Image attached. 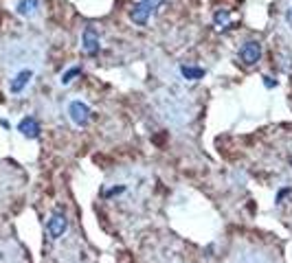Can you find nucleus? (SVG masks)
<instances>
[{
  "label": "nucleus",
  "mask_w": 292,
  "mask_h": 263,
  "mask_svg": "<svg viewBox=\"0 0 292 263\" xmlns=\"http://www.w3.org/2000/svg\"><path fill=\"white\" fill-rule=\"evenodd\" d=\"M163 0H141V2H136L134 4V9L130 11V18L134 24H145L147 18L156 11V7L161 4Z\"/></svg>",
  "instance_id": "obj_1"
},
{
  "label": "nucleus",
  "mask_w": 292,
  "mask_h": 263,
  "mask_svg": "<svg viewBox=\"0 0 292 263\" xmlns=\"http://www.w3.org/2000/svg\"><path fill=\"white\" fill-rule=\"evenodd\" d=\"M81 48L86 51V55H97L101 51V40H99V31L95 26H86L84 33H81Z\"/></svg>",
  "instance_id": "obj_2"
},
{
  "label": "nucleus",
  "mask_w": 292,
  "mask_h": 263,
  "mask_svg": "<svg viewBox=\"0 0 292 263\" xmlns=\"http://www.w3.org/2000/svg\"><path fill=\"white\" fill-rule=\"evenodd\" d=\"M90 114H92L90 108H88L84 101H73L68 106V117L77 128H86L88 121H90Z\"/></svg>",
  "instance_id": "obj_3"
},
{
  "label": "nucleus",
  "mask_w": 292,
  "mask_h": 263,
  "mask_svg": "<svg viewBox=\"0 0 292 263\" xmlns=\"http://www.w3.org/2000/svg\"><path fill=\"white\" fill-rule=\"evenodd\" d=\"M240 59L244 66H255L262 59V44L260 42H246L240 48Z\"/></svg>",
  "instance_id": "obj_4"
},
{
  "label": "nucleus",
  "mask_w": 292,
  "mask_h": 263,
  "mask_svg": "<svg viewBox=\"0 0 292 263\" xmlns=\"http://www.w3.org/2000/svg\"><path fill=\"white\" fill-rule=\"evenodd\" d=\"M18 132L24 138H31V140H35V138H40V132H42V128H40V123H37V119L33 117V114H29V117H24L18 123Z\"/></svg>",
  "instance_id": "obj_5"
},
{
  "label": "nucleus",
  "mask_w": 292,
  "mask_h": 263,
  "mask_svg": "<svg viewBox=\"0 0 292 263\" xmlns=\"http://www.w3.org/2000/svg\"><path fill=\"white\" fill-rule=\"evenodd\" d=\"M33 75H35V73H33L31 68H24V70H20V73H18V75L13 77V79L9 81V92H11V95H20V92H22L26 86L31 84Z\"/></svg>",
  "instance_id": "obj_6"
},
{
  "label": "nucleus",
  "mask_w": 292,
  "mask_h": 263,
  "mask_svg": "<svg viewBox=\"0 0 292 263\" xmlns=\"http://www.w3.org/2000/svg\"><path fill=\"white\" fill-rule=\"evenodd\" d=\"M46 228H48V233H51V237H53V239H57V237H62V235L66 233V228H68V222H66V217H64V215L55 213V215H53L51 219H48Z\"/></svg>",
  "instance_id": "obj_7"
},
{
  "label": "nucleus",
  "mask_w": 292,
  "mask_h": 263,
  "mask_svg": "<svg viewBox=\"0 0 292 263\" xmlns=\"http://www.w3.org/2000/svg\"><path fill=\"white\" fill-rule=\"evenodd\" d=\"M180 75L189 81H200L205 77V68H200V66H180Z\"/></svg>",
  "instance_id": "obj_8"
},
{
  "label": "nucleus",
  "mask_w": 292,
  "mask_h": 263,
  "mask_svg": "<svg viewBox=\"0 0 292 263\" xmlns=\"http://www.w3.org/2000/svg\"><path fill=\"white\" fill-rule=\"evenodd\" d=\"M35 9H37V0H20L18 4H15V11H18L20 15H33L35 13Z\"/></svg>",
  "instance_id": "obj_9"
},
{
  "label": "nucleus",
  "mask_w": 292,
  "mask_h": 263,
  "mask_svg": "<svg viewBox=\"0 0 292 263\" xmlns=\"http://www.w3.org/2000/svg\"><path fill=\"white\" fill-rule=\"evenodd\" d=\"M77 75H81V66H70L68 70L62 75V79H59V84L62 86H68V84H73V79Z\"/></svg>",
  "instance_id": "obj_10"
},
{
  "label": "nucleus",
  "mask_w": 292,
  "mask_h": 263,
  "mask_svg": "<svg viewBox=\"0 0 292 263\" xmlns=\"http://www.w3.org/2000/svg\"><path fill=\"white\" fill-rule=\"evenodd\" d=\"M229 18H231V13H229V11H218V13L213 15V20H216V24H227V22H229Z\"/></svg>",
  "instance_id": "obj_11"
},
{
  "label": "nucleus",
  "mask_w": 292,
  "mask_h": 263,
  "mask_svg": "<svg viewBox=\"0 0 292 263\" xmlns=\"http://www.w3.org/2000/svg\"><path fill=\"white\" fill-rule=\"evenodd\" d=\"M264 86L271 90V88H277V79H273V77H264Z\"/></svg>",
  "instance_id": "obj_12"
},
{
  "label": "nucleus",
  "mask_w": 292,
  "mask_h": 263,
  "mask_svg": "<svg viewBox=\"0 0 292 263\" xmlns=\"http://www.w3.org/2000/svg\"><path fill=\"white\" fill-rule=\"evenodd\" d=\"M125 191V186H114V189H110L108 193H106V197H110V195H117V193H123Z\"/></svg>",
  "instance_id": "obj_13"
},
{
  "label": "nucleus",
  "mask_w": 292,
  "mask_h": 263,
  "mask_svg": "<svg viewBox=\"0 0 292 263\" xmlns=\"http://www.w3.org/2000/svg\"><path fill=\"white\" fill-rule=\"evenodd\" d=\"M0 125H2L4 130H9V121H4V119H0Z\"/></svg>",
  "instance_id": "obj_14"
},
{
  "label": "nucleus",
  "mask_w": 292,
  "mask_h": 263,
  "mask_svg": "<svg viewBox=\"0 0 292 263\" xmlns=\"http://www.w3.org/2000/svg\"><path fill=\"white\" fill-rule=\"evenodd\" d=\"M286 20H288L290 24H292V7H290V11H288V13H286Z\"/></svg>",
  "instance_id": "obj_15"
}]
</instances>
